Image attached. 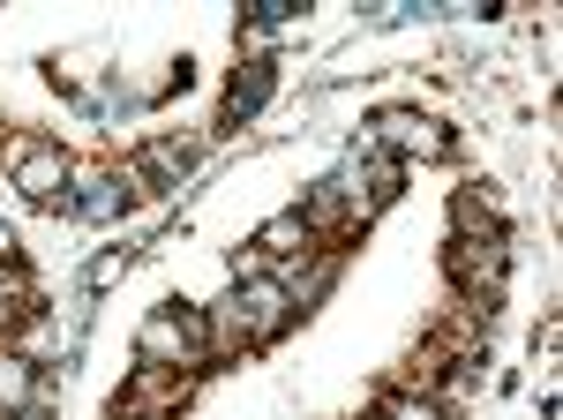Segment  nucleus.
<instances>
[{"instance_id": "obj_6", "label": "nucleus", "mask_w": 563, "mask_h": 420, "mask_svg": "<svg viewBox=\"0 0 563 420\" xmlns=\"http://www.w3.org/2000/svg\"><path fill=\"white\" fill-rule=\"evenodd\" d=\"M398 420H435V406H398Z\"/></svg>"}, {"instance_id": "obj_4", "label": "nucleus", "mask_w": 563, "mask_h": 420, "mask_svg": "<svg viewBox=\"0 0 563 420\" xmlns=\"http://www.w3.org/2000/svg\"><path fill=\"white\" fill-rule=\"evenodd\" d=\"M15 166H23V188L31 196H53V180H60V158L53 151H15Z\"/></svg>"}, {"instance_id": "obj_3", "label": "nucleus", "mask_w": 563, "mask_h": 420, "mask_svg": "<svg viewBox=\"0 0 563 420\" xmlns=\"http://www.w3.org/2000/svg\"><path fill=\"white\" fill-rule=\"evenodd\" d=\"M166 398H188V376L180 368H166V376H135L129 406H166Z\"/></svg>"}, {"instance_id": "obj_5", "label": "nucleus", "mask_w": 563, "mask_h": 420, "mask_svg": "<svg viewBox=\"0 0 563 420\" xmlns=\"http://www.w3.org/2000/svg\"><path fill=\"white\" fill-rule=\"evenodd\" d=\"M294 241H308V225H301V218H271V225H263V248H271V255H286Z\"/></svg>"}, {"instance_id": "obj_1", "label": "nucleus", "mask_w": 563, "mask_h": 420, "mask_svg": "<svg viewBox=\"0 0 563 420\" xmlns=\"http://www.w3.org/2000/svg\"><path fill=\"white\" fill-rule=\"evenodd\" d=\"M188 345H203V323H196V316H158V323L143 331V361H180Z\"/></svg>"}, {"instance_id": "obj_2", "label": "nucleus", "mask_w": 563, "mask_h": 420, "mask_svg": "<svg viewBox=\"0 0 563 420\" xmlns=\"http://www.w3.org/2000/svg\"><path fill=\"white\" fill-rule=\"evenodd\" d=\"M384 143H390V151H421V158H435V151H443V128H435V121H413V113H390V121H384Z\"/></svg>"}]
</instances>
